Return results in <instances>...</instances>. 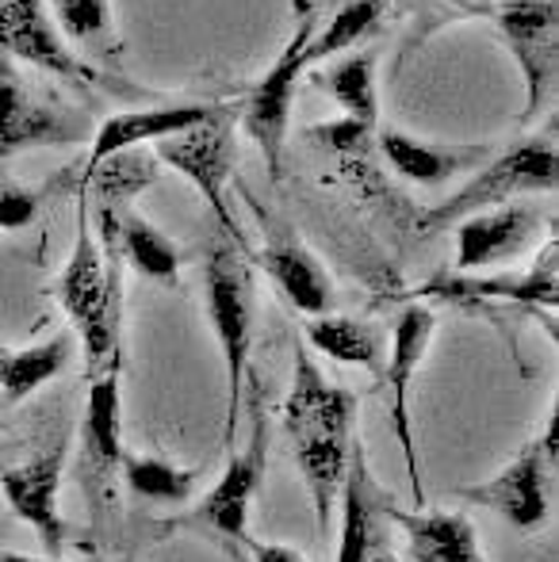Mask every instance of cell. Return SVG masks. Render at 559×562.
Listing matches in <instances>:
<instances>
[{"instance_id": "obj_7", "label": "cell", "mask_w": 559, "mask_h": 562, "mask_svg": "<svg viewBox=\"0 0 559 562\" xmlns=\"http://www.w3.org/2000/svg\"><path fill=\"white\" fill-rule=\"evenodd\" d=\"M556 437H559V409L552 406L545 432H537L494 479L479 482V486H463L460 497L471 505H483V509L499 513L517 532L540 528L548 520V486H552L556 451H559Z\"/></svg>"}, {"instance_id": "obj_34", "label": "cell", "mask_w": 559, "mask_h": 562, "mask_svg": "<svg viewBox=\"0 0 559 562\" xmlns=\"http://www.w3.org/2000/svg\"><path fill=\"white\" fill-rule=\"evenodd\" d=\"M368 562H399L395 555H391V551L388 548H383V551H376V555L372 559H368Z\"/></svg>"}, {"instance_id": "obj_28", "label": "cell", "mask_w": 559, "mask_h": 562, "mask_svg": "<svg viewBox=\"0 0 559 562\" xmlns=\"http://www.w3.org/2000/svg\"><path fill=\"white\" fill-rule=\"evenodd\" d=\"M120 479L138 497H149V502H161V505H180L192 497L200 471L195 467H172L157 456H123Z\"/></svg>"}, {"instance_id": "obj_24", "label": "cell", "mask_w": 559, "mask_h": 562, "mask_svg": "<svg viewBox=\"0 0 559 562\" xmlns=\"http://www.w3.org/2000/svg\"><path fill=\"white\" fill-rule=\"evenodd\" d=\"M303 337H306V345L318 348L329 360L380 371L383 337H380V329L368 326V322L345 318V314H318V318H306Z\"/></svg>"}, {"instance_id": "obj_10", "label": "cell", "mask_w": 559, "mask_h": 562, "mask_svg": "<svg viewBox=\"0 0 559 562\" xmlns=\"http://www.w3.org/2000/svg\"><path fill=\"white\" fill-rule=\"evenodd\" d=\"M491 20L499 23L510 54L525 77V123L540 112L559 69V4L556 0H494Z\"/></svg>"}, {"instance_id": "obj_19", "label": "cell", "mask_w": 559, "mask_h": 562, "mask_svg": "<svg viewBox=\"0 0 559 562\" xmlns=\"http://www.w3.org/2000/svg\"><path fill=\"white\" fill-rule=\"evenodd\" d=\"M380 149L399 177L422 188H440L460 172H476L483 161H491L487 146H440V142H422L406 131H395V126L380 131Z\"/></svg>"}, {"instance_id": "obj_14", "label": "cell", "mask_w": 559, "mask_h": 562, "mask_svg": "<svg viewBox=\"0 0 559 562\" xmlns=\"http://www.w3.org/2000/svg\"><path fill=\"white\" fill-rule=\"evenodd\" d=\"M85 138H92L89 115L35 100L12 77L0 74V157L46 146H77Z\"/></svg>"}, {"instance_id": "obj_27", "label": "cell", "mask_w": 559, "mask_h": 562, "mask_svg": "<svg viewBox=\"0 0 559 562\" xmlns=\"http://www.w3.org/2000/svg\"><path fill=\"white\" fill-rule=\"evenodd\" d=\"M54 23L62 38L81 54H115V27H112V0H51Z\"/></svg>"}, {"instance_id": "obj_35", "label": "cell", "mask_w": 559, "mask_h": 562, "mask_svg": "<svg viewBox=\"0 0 559 562\" xmlns=\"http://www.w3.org/2000/svg\"><path fill=\"white\" fill-rule=\"evenodd\" d=\"M4 360H8V348L0 345V375H4Z\"/></svg>"}, {"instance_id": "obj_9", "label": "cell", "mask_w": 559, "mask_h": 562, "mask_svg": "<svg viewBox=\"0 0 559 562\" xmlns=\"http://www.w3.org/2000/svg\"><path fill=\"white\" fill-rule=\"evenodd\" d=\"M0 50L43 69V74L62 77L77 89H115L112 77L100 74L62 38L43 0H0Z\"/></svg>"}, {"instance_id": "obj_12", "label": "cell", "mask_w": 559, "mask_h": 562, "mask_svg": "<svg viewBox=\"0 0 559 562\" xmlns=\"http://www.w3.org/2000/svg\"><path fill=\"white\" fill-rule=\"evenodd\" d=\"M66 440H54L46 451H38L35 459L20 467L0 471V494L12 505V513L20 520H27L38 532V543L46 548L51 559H62L66 548V520L58 513V486L62 471H66Z\"/></svg>"}, {"instance_id": "obj_17", "label": "cell", "mask_w": 559, "mask_h": 562, "mask_svg": "<svg viewBox=\"0 0 559 562\" xmlns=\"http://www.w3.org/2000/svg\"><path fill=\"white\" fill-rule=\"evenodd\" d=\"M223 104H161V108H135V112H115L92 131V146L85 157L81 184L123 149H142L146 142H161L172 134H185L192 126L208 123Z\"/></svg>"}, {"instance_id": "obj_29", "label": "cell", "mask_w": 559, "mask_h": 562, "mask_svg": "<svg viewBox=\"0 0 559 562\" xmlns=\"http://www.w3.org/2000/svg\"><path fill=\"white\" fill-rule=\"evenodd\" d=\"M157 177V157H146L142 149H123V154L108 157L97 172L81 184L77 195H89L97 192L100 203H120V200H131L135 192H142L146 184H154Z\"/></svg>"}, {"instance_id": "obj_13", "label": "cell", "mask_w": 559, "mask_h": 562, "mask_svg": "<svg viewBox=\"0 0 559 562\" xmlns=\"http://www.w3.org/2000/svg\"><path fill=\"white\" fill-rule=\"evenodd\" d=\"M265 451H269V437H265V417H254V432H249L246 448L226 463L223 479L211 486V494L195 505L192 520L211 528L215 536L231 543H254L249 540V505H254L257 490L265 479Z\"/></svg>"}, {"instance_id": "obj_25", "label": "cell", "mask_w": 559, "mask_h": 562, "mask_svg": "<svg viewBox=\"0 0 559 562\" xmlns=\"http://www.w3.org/2000/svg\"><path fill=\"white\" fill-rule=\"evenodd\" d=\"M74 356V334H54L43 345H31L23 352H8L4 375H0V394H4L8 406L31 398L38 386H46L51 379L62 375V368Z\"/></svg>"}, {"instance_id": "obj_8", "label": "cell", "mask_w": 559, "mask_h": 562, "mask_svg": "<svg viewBox=\"0 0 559 562\" xmlns=\"http://www.w3.org/2000/svg\"><path fill=\"white\" fill-rule=\"evenodd\" d=\"M154 157L161 165H169V169H177L200 192V200L208 203V211L215 215L219 229L231 237V245L246 249L242 229L234 223L231 200H226V180H231L234 169V115L226 108H219L208 123L154 142Z\"/></svg>"}, {"instance_id": "obj_36", "label": "cell", "mask_w": 559, "mask_h": 562, "mask_svg": "<svg viewBox=\"0 0 559 562\" xmlns=\"http://www.w3.org/2000/svg\"><path fill=\"white\" fill-rule=\"evenodd\" d=\"M337 4H342V0H337Z\"/></svg>"}, {"instance_id": "obj_3", "label": "cell", "mask_w": 559, "mask_h": 562, "mask_svg": "<svg viewBox=\"0 0 559 562\" xmlns=\"http://www.w3.org/2000/svg\"><path fill=\"white\" fill-rule=\"evenodd\" d=\"M203 288H208V318L215 329L219 352L226 368V425L223 440L234 445L242 414V391H246L249 348H254V280L242 260V249L231 241L211 245L208 268H203Z\"/></svg>"}, {"instance_id": "obj_22", "label": "cell", "mask_w": 559, "mask_h": 562, "mask_svg": "<svg viewBox=\"0 0 559 562\" xmlns=\"http://www.w3.org/2000/svg\"><path fill=\"white\" fill-rule=\"evenodd\" d=\"M318 89L345 112V119L372 126L380 119V77H376V50H345L318 74Z\"/></svg>"}, {"instance_id": "obj_23", "label": "cell", "mask_w": 559, "mask_h": 562, "mask_svg": "<svg viewBox=\"0 0 559 562\" xmlns=\"http://www.w3.org/2000/svg\"><path fill=\"white\" fill-rule=\"evenodd\" d=\"M115 241H120V257L135 268L142 280L157 283L165 291L180 288V260L185 257H180L177 241L165 237L149 218L135 215V211L120 215L115 218Z\"/></svg>"}, {"instance_id": "obj_26", "label": "cell", "mask_w": 559, "mask_h": 562, "mask_svg": "<svg viewBox=\"0 0 559 562\" xmlns=\"http://www.w3.org/2000/svg\"><path fill=\"white\" fill-rule=\"evenodd\" d=\"M391 0H342L329 15V23H322L314 31L311 46H306V61H326L337 58L345 50H357V43H365L376 31V23L383 20Z\"/></svg>"}, {"instance_id": "obj_2", "label": "cell", "mask_w": 559, "mask_h": 562, "mask_svg": "<svg viewBox=\"0 0 559 562\" xmlns=\"http://www.w3.org/2000/svg\"><path fill=\"white\" fill-rule=\"evenodd\" d=\"M115 207L100 203L97 223L100 237L89 226V203L81 195L77 207V234L74 252H69L66 268L54 280V299L74 322L77 337L85 345V360H89V375H104V371H120V241H115Z\"/></svg>"}, {"instance_id": "obj_4", "label": "cell", "mask_w": 559, "mask_h": 562, "mask_svg": "<svg viewBox=\"0 0 559 562\" xmlns=\"http://www.w3.org/2000/svg\"><path fill=\"white\" fill-rule=\"evenodd\" d=\"M559 184V157H556V138L552 134H537V138L517 142L510 154L491 157L483 169H476V177L460 188L456 195H448L445 203L429 211L422 218L425 234L448 229L463 218L479 215V211L506 207L517 195H552Z\"/></svg>"}, {"instance_id": "obj_18", "label": "cell", "mask_w": 559, "mask_h": 562, "mask_svg": "<svg viewBox=\"0 0 559 562\" xmlns=\"http://www.w3.org/2000/svg\"><path fill=\"white\" fill-rule=\"evenodd\" d=\"M556 237H548L545 252H537L529 272H502V276H448L422 288L425 295H437L445 303H483V299H502V303L525 306H556L559 280H556Z\"/></svg>"}, {"instance_id": "obj_6", "label": "cell", "mask_w": 559, "mask_h": 562, "mask_svg": "<svg viewBox=\"0 0 559 562\" xmlns=\"http://www.w3.org/2000/svg\"><path fill=\"white\" fill-rule=\"evenodd\" d=\"M303 15H299L295 31L283 43V50L277 54L265 77L254 85V92L242 104V134L254 138V146L265 154L269 165V177L280 180V161H283V142H288V126H291V104H295V85L303 77L306 61V46H311L314 31H318V12L311 8V0H303Z\"/></svg>"}, {"instance_id": "obj_15", "label": "cell", "mask_w": 559, "mask_h": 562, "mask_svg": "<svg viewBox=\"0 0 559 562\" xmlns=\"http://www.w3.org/2000/svg\"><path fill=\"white\" fill-rule=\"evenodd\" d=\"M337 502H342V532H337L334 562H368L376 551H383V525H388L395 505H391V497L383 494L380 482L368 471L360 437H353Z\"/></svg>"}, {"instance_id": "obj_21", "label": "cell", "mask_w": 559, "mask_h": 562, "mask_svg": "<svg viewBox=\"0 0 559 562\" xmlns=\"http://www.w3.org/2000/svg\"><path fill=\"white\" fill-rule=\"evenodd\" d=\"M391 525L406 536L414 562H487L479 551L476 528L460 513H403L391 509Z\"/></svg>"}, {"instance_id": "obj_16", "label": "cell", "mask_w": 559, "mask_h": 562, "mask_svg": "<svg viewBox=\"0 0 559 562\" xmlns=\"http://www.w3.org/2000/svg\"><path fill=\"white\" fill-rule=\"evenodd\" d=\"M540 218L533 207L506 203V207L479 211L456 223V272H491L506 268L537 241Z\"/></svg>"}, {"instance_id": "obj_20", "label": "cell", "mask_w": 559, "mask_h": 562, "mask_svg": "<svg viewBox=\"0 0 559 562\" xmlns=\"http://www.w3.org/2000/svg\"><path fill=\"white\" fill-rule=\"evenodd\" d=\"M261 268L288 295V303L295 311H303L306 318L329 314V306H334V280L311 257V249H303L295 237H272L261 249Z\"/></svg>"}, {"instance_id": "obj_32", "label": "cell", "mask_w": 559, "mask_h": 562, "mask_svg": "<svg viewBox=\"0 0 559 562\" xmlns=\"http://www.w3.org/2000/svg\"><path fill=\"white\" fill-rule=\"evenodd\" d=\"M254 562H306L295 548H283V543H249Z\"/></svg>"}, {"instance_id": "obj_1", "label": "cell", "mask_w": 559, "mask_h": 562, "mask_svg": "<svg viewBox=\"0 0 559 562\" xmlns=\"http://www.w3.org/2000/svg\"><path fill=\"white\" fill-rule=\"evenodd\" d=\"M353 417H357V398L329 383L306 348H295V371H291V394L283 402V425H288L303 486L311 494L318 532H326L329 520H334L337 490H342L353 448Z\"/></svg>"}, {"instance_id": "obj_5", "label": "cell", "mask_w": 559, "mask_h": 562, "mask_svg": "<svg viewBox=\"0 0 559 562\" xmlns=\"http://www.w3.org/2000/svg\"><path fill=\"white\" fill-rule=\"evenodd\" d=\"M123 471V394L120 371H104L89 383L81 422V459H77V482L89 502L92 525L104 528L115 517Z\"/></svg>"}, {"instance_id": "obj_31", "label": "cell", "mask_w": 559, "mask_h": 562, "mask_svg": "<svg viewBox=\"0 0 559 562\" xmlns=\"http://www.w3.org/2000/svg\"><path fill=\"white\" fill-rule=\"evenodd\" d=\"M372 134V126H360L353 119H337V123H326V126H314L311 138L322 142L329 149H360Z\"/></svg>"}, {"instance_id": "obj_11", "label": "cell", "mask_w": 559, "mask_h": 562, "mask_svg": "<svg viewBox=\"0 0 559 562\" xmlns=\"http://www.w3.org/2000/svg\"><path fill=\"white\" fill-rule=\"evenodd\" d=\"M433 329H437V314H433L429 306H422V303L406 306V311L395 318V329H391V360H388V368H383V379H388V386H391V429H395L399 448H403L414 505H425V486H422L418 456H414L411 383L425 360V348H429V340H433Z\"/></svg>"}, {"instance_id": "obj_30", "label": "cell", "mask_w": 559, "mask_h": 562, "mask_svg": "<svg viewBox=\"0 0 559 562\" xmlns=\"http://www.w3.org/2000/svg\"><path fill=\"white\" fill-rule=\"evenodd\" d=\"M38 203H43V195H38L35 188L0 180V234H8V229H23V226L35 223Z\"/></svg>"}, {"instance_id": "obj_33", "label": "cell", "mask_w": 559, "mask_h": 562, "mask_svg": "<svg viewBox=\"0 0 559 562\" xmlns=\"http://www.w3.org/2000/svg\"><path fill=\"white\" fill-rule=\"evenodd\" d=\"M0 562H66V559H31V555H0Z\"/></svg>"}]
</instances>
